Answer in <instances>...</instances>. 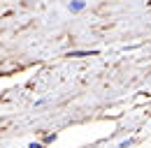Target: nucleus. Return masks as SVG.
I'll list each match as a JSON object with an SVG mask.
<instances>
[{"label":"nucleus","mask_w":151,"mask_h":148,"mask_svg":"<svg viewBox=\"0 0 151 148\" xmlns=\"http://www.w3.org/2000/svg\"><path fill=\"white\" fill-rule=\"evenodd\" d=\"M98 51L95 49H81V51H70V58H88V56H95Z\"/></svg>","instance_id":"nucleus-2"},{"label":"nucleus","mask_w":151,"mask_h":148,"mask_svg":"<svg viewBox=\"0 0 151 148\" xmlns=\"http://www.w3.org/2000/svg\"><path fill=\"white\" fill-rule=\"evenodd\" d=\"M68 9H70L72 14H79V12H84V9H86V0H72V2L68 5Z\"/></svg>","instance_id":"nucleus-1"},{"label":"nucleus","mask_w":151,"mask_h":148,"mask_svg":"<svg viewBox=\"0 0 151 148\" xmlns=\"http://www.w3.org/2000/svg\"><path fill=\"white\" fill-rule=\"evenodd\" d=\"M28 148H42V144H37V141H35V144H30Z\"/></svg>","instance_id":"nucleus-4"},{"label":"nucleus","mask_w":151,"mask_h":148,"mask_svg":"<svg viewBox=\"0 0 151 148\" xmlns=\"http://www.w3.org/2000/svg\"><path fill=\"white\" fill-rule=\"evenodd\" d=\"M128 146H132V139H126V141L119 144V148H128Z\"/></svg>","instance_id":"nucleus-3"}]
</instances>
